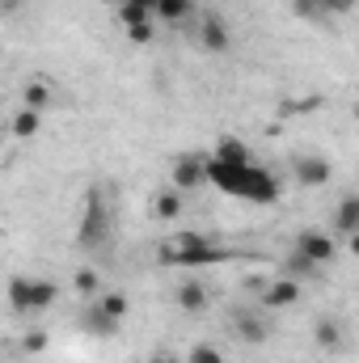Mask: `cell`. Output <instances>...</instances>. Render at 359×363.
I'll return each instance as SVG.
<instances>
[{
  "label": "cell",
  "mask_w": 359,
  "mask_h": 363,
  "mask_svg": "<svg viewBox=\"0 0 359 363\" xmlns=\"http://www.w3.org/2000/svg\"><path fill=\"white\" fill-rule=\"evenodd\" d=\"M51 97H55V93H51V85H47V77H34V81L26 85V106H30V110H43Z\"/></svg>",
  "instance_id": "20"
},
{
  "label": "cell",
  "mask_w": 359,
  "mask_h": 363,
  "mask_svg": "<svg viewBox=\"0 0 359 363\" xmlns=\"http://www.w3.org/2000/svg\"><path fill=\"white\" fill-rule=\"evenodd\" d=\"M148 363H178V359H174L170 351H157V355H153V359H148Z\"/></svg>",
  "instance_id": "29"
},
{
  "label": "cell",
  "mask_w": 359,
  "mask_h": 363,
  "mask_svg": "<svg viewBox=\"0 0 359 363\" xmlns=\"http://www.w3.org/2000/svg\"><path fill=\"white\" fill-rule=\"evenodd\" d=\"M114 233V216H110V203L101 190L85 194V207H81V224H77V245L81 250H101Z\"/></svg>",
  "instance_id": "4"
},
{
  "label": "cell",
  "mask_w": 359,
  "mask_h": 363,
  "mask_svg": "<svg viewBox=\"0 0 359 363\" xmlns=\"http://www.w3.org/2000/svg\"><path fill=\"white\" fill-rule=\"evenodd\" d=\"M186 363H228V359H224V351H220L216 342H194L190 355H186Z\"/></svg>",
  "instance_id": "21"
},
{
  "label": "cell",
  "mask_w": 359,
  "mask_h": 363,
  "mask_svg": "<svg viewBox=\"0 0 359 363\" xmlns=\"http://www.w3.org/2000/svg\"><path fill=\"white\" fill-rule=\"evenodd\" d=\"M148 21H153V17H148L144 9H136L131 0L118 4V26H123V30H136V26H148Z\"/></svg>",
  "instance_id": "22"
},
{
  "label": "cell",
  "mask_w": 359,
  "mask_h": 363,
  "mask_svg": "<svg viewBox=\"0 0 359 363\" xmlns=\"http://www.w3.org/2000/svg\"><path fill=\"white\" fill-rule=\"evenodd\" d=\"M258 304L263 308H292V304H300V279H292V274L267 279L263 291H258Z\"/></svg>",
  "instance_id": "6"
},
{
  "label": "cell",
  "mask_w": 359,
  "mask_h": 363,
  "mask_svg": "<svg viewBox=\"0 0 359 363\" xmlns=\"http://www.w3.org/2000/svg\"><path fill=\"white\" fill-rule=\"evenodd\" d=\"M207 157H199V152H182L178 161H174V169H170V182H174V190H194V186H203L207 182Z\"/></svg>",
  "instance_id": "8"
},
{
  "label": "cell",
  "mask_w": 359,
  "mask_h": 363,
  "mask_svg": "<svg viewBox=\"0 0 359 363\" xmlns=\"http://www.w3.org/2000/svg\"><path fill=\"white\" fill-rule=\"evenodd\" d=\"M233 334H237L241 342L258 347V342L270 338V325H267V317H258V308H237V313H233Z\"/></svg>",
  "instance_id": "10"
},
{
  "label": "cell",
  "mask_w": 359,
  "mask_h": 363,
  "mask_svg": "<svg viewBox=\"0 0 359 363\" xmlns=\"http://www.w3.org/2000/svg\"><path fill=\"white\" fill-rule=\"evenodd\" d=\"M153 216H157V220H178L182 216V190H161V194H153Z\"/></svg>",
  "instance_id": "18"
},
{
  "label": "cell",
  "mask_w": 359,
  "mask_h": 363,
  "mask_svg": "<svg viewBox=\"0 0 359 363\" xmlns=\"http://www.w3.org/2000/svg\"><path fill=\"white\" fill-rule=\"evenodd\" d=\"M292 254L296 258H304L309 267H326V262H334V254H338V245L326 237V233H317V228H309V233H300L296 241H292Z\"/></svg>",
  "instance_id": "5"
},
{
  "label": "cell",
  "mask_w": 359,
  "mask_h": 363,
  "mask_svg": "<svg viewBox=\"0 0 359 363\" xmlns=\"http://www.w3.org/2000/svg\"><path fill=\"white\" fill-rule=\"evenodd\" d=\"M9 308L17 313V317H34V313H47L55 300H60V287H55V279H34V274H17V279H9Z\"/></svg>",
  "instance_id": "3"
},
{
  "label": "cell",
  "mask_w": 359,
  "mask_h": 363,
  "mask_svg": "<svg viewBox=\"0 0 359 363\" xmlns=\"http://www.w3.org/2000/svg\"><path fill=\"white\" fill-rule=\"evenodd\" d=\"M81 330H85V334H93V338H114L123 325H118V321H110L97 304H89V308L81 313Z\"/></svg>",
  "instance_id": "12"
},
{
  "label": "cell",
  "mask_w": 359,
  "mask_h": 363,
  "mask_svg": "<svg viewBox=\"0 0 359 363\" xmlns=\"http://www.w3.org/2000/svg\"><path fill=\"white\" fill-rule=\"evenodd\" d=\"M199 47L211 51V55H224V51L233 47V30H228V21H224L220 13H207V17L199 21Z\"/></svg>",
  "instance_id": "9"
},
{
  "label": "cell",
  "mask_w": 359,
  "mask_h": 363,
  "mask_svg": "<svg viewBox=\"0 0 359 363\" xmlns=\"http://www.w3.org/2000/svg\"><path fill=\"white\" fill-rule=\"evenodd\" d=\"M313 338H317L321 351H343V325H338V317H317Z\"/></svg>",
  "instance_id": "13"
},
{
  "label": "cell",
  "mask_w": 359,
  "mask_h": 363,
  "mask_svg": "<svg viewBox=\"0 0 359 363\" xmlns=\"http://www.w3.org/2000/svg\"><path fill=\"white\" fill-rule=\"evenodd\" d=\"M355 9V0H321V13L326 17H347Z\"/></svg>",
  "instance_id": "26"
},
{
  "label": "cell",
  "mask_w": 359,
  "mask_h": 363,
  "mask_svg": "<svg viewBox=\"0 0 359 363\" xmlns=\"http://www.w3.org/2000/svg\"><path fill=\"white\" fill-rule=\"evenodd\" d=\"M13 135L17 140H30V135H38V127H43V110H30V106H21L17 114H13Z\"/></svg>",
  "instance_id": "16"
},
{
  "label": "cell",
  "mask_w": 359,
  "mask_h": 363,
  "mask_svg": "<svg viewBox=\"0 0 359 363\" xmlns=\"http://www.w3.org/2000/svg\"><path fill=\"white\" fill-rule=\"evenodd\" d=\"M131 4H136V9H144V13H148V17H153V13H157V4H161V0H131Z\"/></svg>",
  "instance_id": "28"
},
{
  "label": "cell",
  "mask_w": 359,
  "mask_h": 363,
  "mask_svg": "<svg viewBox=\"0 0 359 363\" xmlns=\"http://www.w3.org/2000/svg\"><path fill=\"white\" fill-rule=\"evenodd\" d=\"M292 178L300 182V186H309V190H317V186H330V178H334V165H330L326 157L304 152V157H296V161H292Z\"/></svg>",
  "instance_id": "7"
},
{
  "label": "cell",
  "mask_w": 359,
  "mask_h": 363,
  "mask_svg": "<svg viewBox=\"0 0 359 363\" xmlns=\"http://www.w3.org/2000/svg\"><path fill=\"white\" fill-rule=\"evenodd\" d=\"M97 308H101L110 321H118V325H123V321H127V313H131V300H127V291H101V296H97Z\"/></svg>",
  "instance_id": "15"
},
{
  "label": "cell",
  "mask_w": 359,
  "mask_h": 363,
  "mask_svg": "<svg viewBox=\"0 0 359 363\" xmlns=\"http://www.w3.org/2000/svg\"><path fill=\"white\" fill-rule=\"evenodd\" d=\"M72 287H77V296H85V300H89V296L101 291V279H97V271H77V274H72Z\"/></svg>",
  "instance_id": "23"
},
{
  "label": "cell",
  "mask_w": 359,
  "mask_h": 363,
  "mask_svg": "<svg viewBox=\"0 0 359 363\" xmlns=\"http://www.w3.org/2000/svg\"><path fill=\"white\" fill-rule=\"evenodd\" d=\"M0 144H4V127H0Z\"/></svg>",
  "instance_id": "30"
},
{
  "label": "cell",
  "mask_w": 359,
  "mask_h": 363,
  "mask_svg": "<svg viewBox=\"0 0 359 363\" xmlns=\"http://www.w3.org/2000/svg\"><path fill=\"white\" fill-rule=\"evenodd\" d=\"M21 351H26V355H38V351H47V334H43V330H30V334L21 338Z\"/></svg>",
  "instance_id": "25"
},
{
  "label": "cell",
  "mask_w": 359,
  "mask_h": 363,
  "mask_svg": "<svg viewBox=\"0 0 359 363\" xmlns=\"http://www.w3.org/2000/svg\"><path fill=\"white\" fill-rule=\"evenodd\" d=\"M161 267H211V262H224L228 254L207 237V233H178L170 245H161Z\"/></svg>",
  "instance_id": "2"
},
{
  "label": "cell",
  "mask_w": 359,
  "mask_h": 363,
  "mask_svg": "<svg viewBox=\"0 0 359 363\" xmlns=\"http://www.w3.org/2000/svg\"><path fill=\"white\" fill-rule=\"evenodd\" d=\"M334 224H338V233H343L347 241L359 233V199H355V194H347V199L338 203V211H334Z\"/></svg>",
  "instance_id": "14"
},
{
  "label": "cell",
  "mask_w": 359,
  "mask_h": 363,
  "mask_svg": "<svg viewBox=\"0 0 359 363\" xmlns=\"http://www.w3.org/2000/svg\"><path fill=\"white\" fill-rule=\"evenodd\" d=\"M178 308L182 313H190V317H199L207 304H211V296H207V283H199V279H186V283H178Z\"/></svg>",
  "instance_id": "11"
},
{
  "label": "cell",
  "mask_w": 359,
  "mask_h": 363,
  "mask_svg": "<svg viewBox=\"0 0 359 363\" xmlns=\"http://www.w3.org/2000/svg\"><path fill=\"white\" fill-rule=\"evenodd\" d=\"M207 182L216 186V190H224V194H233V199H245V203H279V194H283V182L270 174L267 165H258V161H241V165H228V161H216V157H207Z\"/></svg>",
  "instance_id": "1"
},
{
  "label": "cell",
  "mask_w": 359,
  "mask_h": 363,
  "mask_svg": "<svg viewBox=\"0 0 359 363\" xmlns=\"http://www.w3.org/2000/svg\"><path fill=\"white\" fill-rule=\"evenodd\" d=\"M127 34H131V43H148V38H153V21H148V26H136V30H127Z\"/></svg>",
  "instance_id": "27"
},
{
  "label": "cell",
  "mask_w": 359,
  "mask_h": 363,
  "mask_svg": "<svg viewBox=\"0 0 359 363\" xmlns=\"http://www.w3.org/2000/svg\"><path fill=\"white\" fill-rule=\"evenodd\" d=\"M211 157H216V161H228V165H241V161H254V157H250V148H245L241 140H233V135H224V140H220V144L211 148Z\"/></svg>",
  "instance_id": "17"
},
{
  "label": "cell",
  "mask_w": 359,
  "mask_h": 363,
  "mask_svg": "<svg viewBox=\"0 0 359 363\" xmlns=\"http://www.w3.org/2000/svg\"><path fill=\"white\" fill-rule=\"evenodd\" d=\"M190 13H194V0H161L153 17H161V21H170V26H182Z\"/></svg>",
  "instance_id": "19"
},
{
  "label": "cell",
  "mask_w": 359,
  "mask_h": 363,
  "mask_svg": "<svg viewBox=\"0 0 359 363\" xmlns=\"http://www.w3.org/2000/svg\"><path fill=\"white\" fill-rule=\"evenodd\" d=\"M287 4H292V13H296L300 21H326L321 0H287Z\"/></svg>",
  "instance_id": "24"
}]
</instances>
